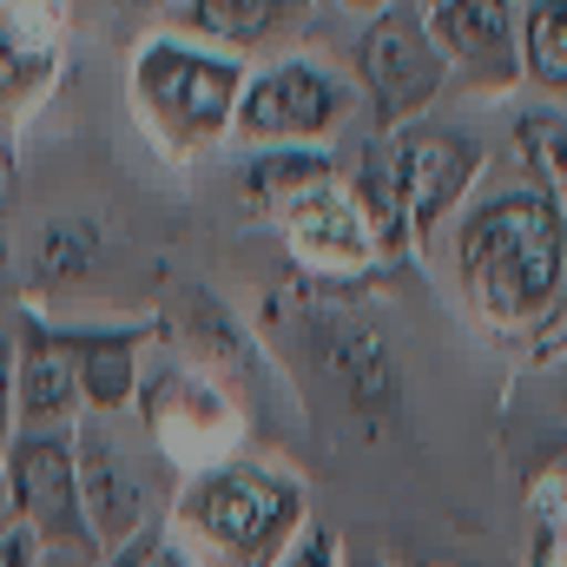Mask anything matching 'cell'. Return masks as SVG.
Returning a JSON list of instances; mask_svg holds the SVG:
<instances>
[{
	"mask_svg": "<svg viewBox=\"0 0 567 567\" xmlns=\"http://www.w3.org/2000/svg\"><path fill=\"white\" fill-rule=\"evenodd\" d=\"M449 271L488 337H548L567 317V198L535 178L482 185L449 225Z\"/></svg>",
	"mask_w": 567,
	"mask_h": 567,
	"instance_id": "cell-1",
	"label": "cell"
},
{
	"mask_svg": "<svg viewBox=\"0 0 567 567\" xmlns=\"http://www.w3.org/2000/svg\"><path fill=\"white\" fill-rule=\"evenodd\" d=\"M178 548L212 567H278L310 528V488L271 455H225L178 482L172 522Z\"/></svg>",
	"mask_w": 567,
	"mask_h": 567,
	"instance_id": "cell-2",
	"label": "cell"
},
{
	"mask_svg": "<svg viewBox=\"0 0 567 567\" xmlns=\"http://www.w3.org/2000/svg\"><path fill=\"white\" fill-rule=\"evenodd\" d=\"M245 53H225L198 33L158 27L145 33L126 60V100L140 113L158 152L172 158H198L238 133V100H245Z\"/></svg>",
	"mask_w": 567,
	"mask_h": 567,
	"instance_id": "cell-3",
	"label": "cell"
},
{
	"mask_svg": "<svg viewBox=\"0 0 567 567\" xmlns=\"http://www.w3.org/2000/svg\"><path fill=\"white\" fill-rule=\"evenodd\" d=\"M158 343L178 350V357H192L205 377H218V383L238 396V410H245V423L251 429L278 435L271 423H278L284 370H278V357L265 350L258 323H245L218 290H205V284H178V290L158 303Z\"/></svg>",
	"mask_w": 567,
	"mask_h": 567,
	"instance_id": "cell-4",
	"label": "cell"
},
{
	"mask_svg": "<svg viewBox=\"0 0 567 567\" xmlns=\"http://www.w3.org/2000/svg\"><path fill=\"white\" fill-rule=\"evenodd\" d=\"M350 80H357V100H363L377 133L416 126L429 106L455 86V73H449L442 47L429 33L423 0H390L383 13L363 20L357 53H350Z\"/></svg>",
	"mask_w": 567,
	"mask_h": 567,
	"instance_id": "cell-5",
	"label": "cell"
},
{
	"mask_svg": "<svg viewBox=\"0 0 567 567\" xmlns=\"http://www.w3.org/2000/svg\"><path fill=\"white\" fill-rule=\"evenodd\" d=\"M290 310L303 317L310 357H317V370L330 377L337 403H343L363 429L396 423V416H403V370H396V350L350 310V297H343V290L297 284V290H290Z\"/></svg>",
	"mask_w": 567,
	"mask_h": 567,
	"instance_id": "cell-6",
	"label": "cell"
},
{
	"mask_svg": "<svg viewBox=\"0 0 567 567\" xmlns=\"http://www.w3.org/2000/svg\"><path fill=\"white\" fill-rule=\"evenodd\" d=\"M140 423L152 429V442H158V455L172 462V468H185V475H198V468H212V462H225V455H245L238 442H245V410H238V396L218 383V377H205L192 357H178V350H165L152 370L140 377Z\"/></svg>",
	"mask_w": 567,
	"mask_h": 567,
	"instance_id": "cell-7",
	"label": "cell"
},
{
	"mask_svg": "<svg viewBox=\"0 0 567 567\" xmlns=\"http://www.w3.org/2000/svg\"><path fill=\"white\" fill-rule=\"evenodd\" d=\"M0 495H7V515H13L20 528H33L47 555L100 567L86 508H80L73 429H13V442H7V455H0Z\"/></svg>",
	"mask_w": 567,
	"mask_h": 567,
	"instance_id": "cell-8",
	"label": "cell"
},
{
	"mask_svg": "<svg viewBox=\"0 0 567 567\" xmlns=\"http://www.w3.org/2000/svg\"><path fill=\"white\" fill-rule=\"evenodd\" d=\"M357 113H363L357 80H343V73H330L303 53H278L271 66H258L245 80L231 140H245L251 152L258 145H330Z\"/></svg>",
	"mask_w": 567,
	"mask_h": 567,
	"instance_id": "cell-9",
	"label": "cell"
},
{
	"mask_svg": "<svg viewBox=\"0 0 567 567\" xmlns=\"http://www.w3.org/2000/svg\"><path fill=\"white\" fill-rule=\"evenodd\" d=\"M271 225H278L284 258L297 265V278L317 284V290H343V297H350V290H363V284L390 265L377 225L363 218V205L350 198L343 178H330V185L290 198Z\"/></svg>",
	"mask_w": 567,
	"mask_h": 567,
	"instance_id": "cell-10",
	"label": "cell"
},
{
	"mask_svg": "<svg viewBox=\"0 0 567 567\" xmlns=\"http://www.w3.org/2000/svg\"><path fill=\"white\" fill-rule=\"evenodd\" d=\"M396 140V165H403V212H410V258L429 265L442 251V231L462 218V205L482 192V145L462 126H403Z\"/></svg>",
	"mask_w": 567,
	"mask_h": 567,
	"instance_id": "cell-11",
	"label": "cell"
},
{
	"mask_svg": "<svg viewBox=\"0 0 567 567\" xmlns=\"http://www.w3.org/2000/svg\"><path fill=\"white\" fill-rule=\"evenodd\" d=\"M73 455H80V508H86L100 561L120 555L126 542H140L145 528H158L152 522V488H145L133 449L113 435V423L86 416V423L73 429Z\"/></svg>",
	"mask_w": 567,
	"mask_h": 567,
	"instance_id": "cell-12",
	"label": "cell"
},
{
	"mask_svg": "<svg viewBox=\"0 0 567 567\" xmlns=\"http://www.w3.org/2000/svg\"><path fill=\"white\" fill-rule=\"evenodd\" d=\"M66 73V0H0V133L27 126Z\"/></svg>",
	"mask_w": 567,
	"mask_h": 567,
	"instance_id": "cell-13",
	"label": "cell"
},
{
	"mask_svg": "<svg viewBox=\"0 0 567 567\" xmlns=\"http://www.w3.org/2000/svg\"><path fill=\"white\" fill-rule=\"evenodd\" d=\"M429 33L462 86L475 93L522 86V0H435Z\"/></svg>",
	"mask_w": 567,
	"mask_h": 567,
	"instance_id": "cell-14",
	"label": "cell"
},
{
	"mask_svg": "<svg viewBox=\"0 0 567 567\" xmlns=\"http://www.w3.org/2000/svg\"><path fill=\"white\" fill-rule=\"evenodd\" d=\"M53 343L73 363L80 410L100 416V423H113V416H126L140 403L145 343H158V323H53Z\"/></svg>",
	"mask_w": 567,
	"mask_h": 567,
	"instance_id": "cell-15",
	"label": "cell"
},
{
	"mask_svg": "<svg viewBox=\"0 0 567 567\" xmlns=\"http://www.w3.org/2000/svg\"><path fill=\"white\" fill-rule=\"evenodd\" d=\"M13 323V429H80V383L66 350L53 343V323L40 310L7 317Z\"/></svg>",
	"mask_w": 567,
	"mask_h": 567,
	"instance_id": "cell-16",
	"label": "cell"
},
{
	"mask_svg": "<svg viewBox=\"0 0 567 567\" xmlns=\"http://www.w3.org/2000/svg\"><path fill=\"white\" fill-rule=\"evenodd\" d=\"M317 0H178V33H198L225 53H265L284 47Z\"/></svg>",
	"mask_w": 567,
	"mask_h": 567,
	"instance_id": "cell-17",
	"label": "cell"
},
{
	"mask_svg": "<svg viewBox=\"0 0 567 567\" xmlns=\"http://www.w3.org/2000/svg\"><path fill=\"white\" fill-rule=\"evenodd\" d=\"M330 178H343L330 145H258L238 165V192H245V205L258 218H278L290 198H303V192H317Z\"/></svg>",
	"mask_w": 567,
	"mask_h": 567,
	"instance_id": "cell-18",
	"label": "cell"
},
{
	"mask_svg": "<svg viewBox=\"0 0 567 567\" xmlns=\"http://www.w3.org/2000/svg\"><path fill=\"white\" fill-rule=\"evenodd\" d=\"M100 225L86 218V212H60V218H47L40 231H33V245H27V290L33 297H53V290H73V284H86L100 271Z\"/></svg>",
	"mask_w": 567,
	"mask_h": 567,
	"instance_id": "cell-19",
	"label": "cell"
},
{
	"mask_svg": "<svg viewBox=\"0 0 567 567\" xmlns=\"http://www.w3.org/2000/svg\"><path fill=\"white\" fill-rule=\"evenodd\" d=\"M522 86L567 106V0H522Z\"/></svg>",
	"mask_w": 567,
	"mask_h": 567,
	"instance_id": "cell-20",
	"label": "cell"
},
{
	"mask_svg": "<svg viewBox=\"0 0 567 567\" xmlns=\"http://www.w3.org/2000/svg\"><path fill=\"white\" fill-rule=\"evenodd\" d=\"M508 145H515V165H522L535 185H548V192L567 198V106H548V100L528 106V113L515 120Z\"/></svg>",
	"mask_w": 567,
	"mask_h": 567,
	"instance_id": "cell-21",
	"label": "cell"
},
{
	"mask_svg": "<svg viewBox=\"0 0 567 567\" xmlns=\"http://www.w3.org/2000/svg\"><path fill=\"white\" fill-rule=\"evenodd\" d=\"M100 567H198V561L172 542V528H145L140 542H126L120 555H106Z\"/></svg>",
	"mask_w": 567,
	"mask_h": 567,
	"instance_id": "cell-22",
	"label": "cell"
},
{
	"mask_svg": "<svg viewBox=\"0 0 567 567\" xmlns=\"http://www.w3.org/2000/svg\"><path fill=\"white\" fill-rule=\"evenodd\" d=\"M278 567H343V535H337V528H317V522H310V528L297 535V548H290V555H284Z\"/></svg>",
	"mask_w": 567,
	"mask_h": 567,
	"instance_id": "cell-23",
	"label": "cell"
},
{
	"mask_svg": "<svg viewBox=\"0 0 567 567\" xmlns=\"http://www.w3.org/2000/svg\"><path fill=\"white\" fill-rule=\"evenodd\" d=\"M53 555L40 548V535L33 528H20V522H7L0 528V567H47Z\"/></svg>",
	"mask_w": 567,
	"mask_h": 567,
	"instance_id": "cell-24",
	"label": "cell"
},
{
	"mask_svg": "<svg viewBox=\"0 0 567 567\" xmlns=\"http://www.w3.org/2000/svg\"><path fill=\"white\" fill-rule=\"evenodd\" d=\"M13 442V323L0 317V455Z\"/></svg>",
	"mask_w": 567,
	"mask_h": 567,
	"instance_id": "cell-25",
	"label": "cell"
},
{
	"mask_svg": "<svg viewBox=\"0 0 567 567\" xmlns=\"http://www.w3.org/2000/svg\"><path fill=\"white\" fill-rule=\"evenodd\" d=\"M343 567H396V561L377 555V548H350V542H343Z\"/></svg>",
	"mask_w": 567,
	"mask_h": 567,
	"instance_id": "cell-26",
	"label": "cell"
},
{
	"mask_svg": "<svg viewBox=\"0 0 567 567\" xmlns=\"http://www.w3.org/2000/svg\"><path fill=\"white\" fill-rule=\"evenodd\" d=\"M337 7H343V13H357V20H370V13H383L390 0H337Z\"/></svg>",
	"mask_w": 567,
	"mask_h": 567,
	"instance_id": "cell-27",
	"label": "cell"
},
{
	"mask_svg": "<svg viewBox=\"0 0 567 567\" xmlns=\"http://www.w3.org/2000/svg\"><path fill=\"white\" fill-rule=\"evenodd\" d=\"M7 522H13V515H7V495H0V528H7Z\"/></svg>",
	"mask_w": 567,
	"mask_h": 567,
	"instance_id": "cell-28",
	"label": "cell"
},
{
	"mask_svg": "<svg viewBox=\"0 0 567 567\" xmlns=\"http://www.w3.org/2000/svg\"><path fill=\"white\" fill-rule=\"evenodd\" d=\"M423 567H455V561H423Z\"/></svg>",
	"mask_w": 567,
	"mask_h": 567,
	"instance_id": "cell-29",
	"label": "cell"
},
{
	"mask_svg": "<svg viewBox=\"0 0 567 567\" xmlns=\"http://www.w3.org/2000/svg\"><path fill=\"white\" fill-rule=\"evenodd\" d=\"M140 7H165V0H140Z\"/></svg>",
	"mask_w": 567,
	"mask_h": 567,
	"instance_id": "cell-30",
	"label": "cell"
},
{
	"mask_svg": "<svg viewBox=\"0 0 567 567\" xmlns=\"http://www.w3.org/2000/svg\"><path fill=\"white\" fill-rule=\"evenodd\" d=\"M47 567H60V555H53V561H47Z\"/></svg>",
	"mask_w": 567,
	"mask_h": 567,
	"instance_id": "cell-31",
	"label": "cell"
},
{
	"mask_svg": "<svg viewBox=\"0 0 567 567\" xmlns=\"http://www.w3.org/2000/svg\"><path fill=\"white\" fill-rule=\"evenodd\" d=\"M423 7H435V0H423Z\"/></svg>",
	"mask_w": 567,
	"mask_h": 567,
	"instance_id": "cell-32",
	"label": "cell"
}]
</instances>
